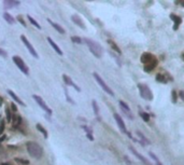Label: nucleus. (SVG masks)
<instances>
[{
	"mask_svg": "<svg viewBox=\"0 0 184 165\" xmlns=\"http://www.w3.org/2000/svg\"><path fill=\"white\" fill-rule=\"evenodd\" d=\"M26 147H27V151L28 153L35 158V159H40L42 154H43V149L41 147L40 145L38 143H35V141H28L26 143Z\"/></svg>",
	"mask_w": 184,
	"mask_h": 165,
	"instance_id": "obj_1",
	"label": "nucleus"
},
{
	"mask_svg": "<svg viewBox=\"0 0 184 165\" xmlns=\"http://www.w3.org/2000/svg\"><path fill=\"white\" fill-rule=\"evenodd\" d=\"M85 41V43L87 44V46L90 48V52L94 54L96 57H101V55H102V48H101V45L97 43L96 41L92 40L90 38H85L84 39Z\"/></svg>",
	"mask_w": 184,
	"mask_h": 165,
	"instance_id": "obj_2",
	"label": "nucleus"
},
{
	"mask_svg": "<svg viewBox=\"0 0 184 165\" xmlns=\"http://www.w3.org/2000/svg\"><path fill=\"white\" fill-rule=\"evenodd\" d=\"M138 89H139V91H140L141 97H143L144 99H147V100H152V98H153L152 92H151V90L149 89L147 85L138 84Z\"/></svg>",
	"mask_w": 184,
	"mask_h": 165,
	"instance_id": "obj_3",
	"label": "nucleus"
},
{
	"mask_svg": "<svg viewBox=\"0 0 184 165\" xmlns=\"http://www.w3.org/2000/svg\"><path fill=\"white\" fill-rule=\"evenodd\" d=\"M93 76H94V78L96 79V81L98 82V84L101 86V89H102L104 92H107V93H108L109 95H111V96H113V95H114V93H113L112 90L110 89L108 85L106 84V82H104V81H103L102 79L100 78V76H99L97 72H94V73H93Z\"/></svg>",
	"mask_w": 184,
	"mask_h": 165,
	"instance_id": "obj_4",
	"label": "nucleus"
},
{
	"mask_svg": "<svg viewBox=\"0 0 184 165\" xmlns=\"http://www.w3.org/2000/svg\"><path fill=\"white\" fill-rule=\"evenodd\" d=\"M13 62L15 63V65L17 66V68H19V70L22 72H24L25 75H29V71H28L27 66L25 65V63L23 62V59L19 56H13Z\"/></svg>",
	"mask_w": 184,
	"mask_h": 165,
	"instance_id": "obj_5",
	"label": "nucleus"
},
{
	"mask_svg": "<svg viewBox=\"0 0 184 165\" xmlns=\"http://www.w3.org/2000/svg\"><path fill=\"white\" fill-rule=\"evenodd\" d=\"M21 39H22V41L24 42V44L26 45V48L28 49V51L30 52V54H31L32 56H35L36 58L39 57V55H38V53H37L36 51H35V49H33V46H32V45L30 44V42L28 41L27 38H26L25 36H21Z\"/></svg>",
	"mask_w": 184,
	"mask_h": 165,
	"instance_id": "obj_6",
	"label": "nucleus"
},
{
	"mask_svg": "<svg viewBox=\"0 0 184 165\" xmlns=\"http://www.w3.org/2000/svg\"><path fill=\"white\" fill-rule=\"evenodd\" d=\"M32 98H33V99L36 100L37 104H38V105H39V106H40V107L42 108V109H43L44 111H46L48 113H49V114H52V110H51V109H50V108L48 107L46 105H45L44 100H43L42 98L39 97V96H37V95H32Z\"/></svg>",
	"mask_w": 184,
	"mask_h": 165,
	"instance_id": "obj_7",
	"label": "nucleus"
},
{
	"mask_svg": "<svg viewBox=\"0 0 184 165\" xmlns=\"http://www.w3.org/2000/svg\"><path fill=\"white\" fill-rule=\"evenodd\" d=\"M156 58L155 56L151 53H143L141 55V63H143L144 65H149V64H151L152 62H154Z\"/></svg>",
	"mask_w": 184,
	"mask_h": 165,
	"instance_id": "obj_8",
	"label": "nucleus"
},
{
	"mask_svg": "<svg viewBox=\"0 0 184 165\" xmlns=\"http://www.w3.org/2000/svg\"><path fill=\"white\" fill-rule=\"evenodd\" d=\"M114 119L116 121L117 125H118V127L121 129L123 133H126V126H125V123H124V121L123 119L121 118L120 114H117V113H114Z\"/></svg>",
	"mask_w": 184,
	"mask_h": 165,
	"instance_id": "obj_9",
	"label": "nucleus"
},
{
	"mask_svg": "<svg viewBox=\"0 0 184 165\" xmlns=\"http://www.w3.org/2000/svg\"><path fill=\"white\" fill-rule=\"evenodd\" d=\"M120 107H121V109L123 110V112H124V113H125L126 116L128 117L129 119H134V116L131 114V112H130V108L127 106V104H125L124 102L120 100Z\"/></svg>",
	"mask_w": 184,
	"mask_h": 165,
	"instance_id": "obj_10",
	"label": "nucleus"
},
{
	"mask_svg": "<svg viewBox=\"0 0 184 165\" xmlns=\"http://www.w3.org/2000/svg\"><path fill=\"white\" fill-rule=\"evenodd\" d=\"M63 78H64V81H65V83H66V84L71 85L72 88H74V89H76L78 92H81V89H80L78 85H76V83H74V82H73V81H72L71 79H70V78L67 76V75H64Z\"/></svg>",
	"mask_w": 184,
	"mask_h": 165,
	"instance_id": "obj_11",
	"label": "nucleus"
},
{
	"mask_svg": "<svg viewBox=\"0 0 184 165\" xmlns=\"http://www.w3.org/2000/svg\"><path fill=\"white\" fill-rule=\"evenodd\" d=\"M171 20L175 22V26H173V30H177L178 28H179V26L181 25V23H182V18H180V16H178V15H175V14H171L170 15Z\"/></svg>",
	"mask_w": 184,
	"mask_h": 165,
	"instance_id": "obj_12",
	"label": "nucleus"
},
{
	"mask_svg": "<svg viewBox=\"0 0 184 165\" xmlns=\"http://www.w3.org/2000/svg\"><path fill=\"white\" fill-rule=\"evenodd\" d=\"M71 20H72V22L73 23H76V25L79 27H81L82 29H85V26H84V23H83V21L81 20V18L79 16V15H73L71 18Z\"/></svg>",
	"mask_w": 184,
	"mask_h": 165,
	"instance_id": "obj_13",
	"label": "nucleus"
},
{
	"mask_svg": "<svg viewBox=\"0 0 184 165\" xmlns=\"http://www.w3.org/2000/svg\"><path fill=\"white\" fill-rule=\"evenodd\" d=\"M19 3H21L19 1H13V0H7V1H3V5H5V8H7V9L17 7Z\"/></svg>",
	"mask_w": 184,
	"mask_h": 165,
	"instance_id": "obj_14",
	"label": "nucleus"
},
{
	"mask_svg": "<svg viewBox=\"0 0 184 165\" xmlns=\"http://www.w3.org/2000/svg\"><path fill=\"white\" fill-rule=\"evenodd\" d=\"M129 150L131 152H132V153H134V154H135V156H137V158H138V159H139L140 161H142V162H143V163H145V164H149V162L148 161H147V159H145V158H143V156H141V154H140L139 152L137 151V150H136L135 148H132V147H129Z\"/></svg>",
	"mask_w": 184,
	"mask_h": 165,
	"instance_id": "obj_15",
	"label": "nucleus"
},
{
	"mask_svg": "<svg viewBox=\"0 0 184 165\" xmlns=\"http://www.w3.org/2000/svg\"><path fill=\"white\" fill-rule=\"evenodd\" d=\"M48 41H49V42H50V44L52 45V48H53V49H54L55 51H56V53L59 54V55H63V52H62V50L59 49V48H58V45L56 44V43H55L54 41L52 40V38H50V37H49V38H48Z\"/></svg>",
	"mask_w": 184,
	"mask_h": 165,
	"instance_id": "obj_16",
	"label": "nucleus"
},
{
	"mask_svg": "<svg viewBox=\"0 0 184 165\" xmlns=\"http://www.w3.org/2000/svg\"><path fill=\"white\" fill-rule=\"evenodd\" d=\"M156 66H157V59H155V61L152 62L151 64H149V65H145V66H144V71H147V72L152 71L153 69L156 67Z\"/></svg>",
	"mask_w": 184,
	"mask_h": 165,
	"instance_id": "obj_17",
	"label": "nucleus"
},
{
	"mask_svg": "<svg viewBox=\"0 0 184 165\" xmlns=\"http://www.w3.org/2000/svg\"><path fill=\"white\" fill-rule=\"evenodd\" d=\"M48 22H49L50 24L52 25V26L54 27L55 29L58 31V32H60V34H65V32H66V31H65V29H64V28L60 26V25H58V24H56V23H54V22H52L51 20H48Z\"/></svg>",
	"mask_w": 184,
	"mask_h": 165,
	"instance_id": "obj_18",
	"label": "nucleus"
},
{
	"mask_svg": "<svg viewBox=\"0 0 184 165\" xmlns=\"http://www.w3.org/2000/svg\"><path fill=\"white\" fill-rule=\"evenodd\" d=\"M8 93L10 94V96H11V97L13 98V99H14V100H15V102H16V103L19 104L21 106H25V104H24V103H23V102H22V99H21V98H18L17 96H16V95L14 94L13 91H11V90H9V91H8Z\"/></svg>",
	"mask_w": 184,
	"mask_h": 165,
	"instance_id": "obj_19",
	"label": "nucleus"
},
{
	"mask_svg": "<svg viewBox=\"0 0 184 165\" xmlns=\"http://www.w3.org/2000/svg\"><path fill=\"white\" fill-rule=\"evenodd\" d=\"M3 18H5V20L8 23H9V24H14V22H15V21H14V18H12V16H11L9 13H5V14H3Z\"/></svg>",
	"mask_w": 184,
	"mask_h": 165,
	"instance_id": "obj_20",
	"label": "nucleus"
},
{
	"mask_svg": "<svg viewBox=\"0 0 184 165\" xmlns=\"http://www.w3.org/2000/svg\"><path fill=\"white\" fill-rule=\"evenodd\" d=\"M108 42H109V44L112 46V49L114 50L115 52H117L118 54H121V50H120V48H118V46H117V45L115 44V43H114L112 40H108Z\"/></svg>",
	"mask_w": 184,
	"mask_h": 165,
	"instance_id": "obj_21",
	"label": "nucleus"
},
{
	"mask_svg": "<svg viewBox=\"0 0 184 165\" xmlns=\"http://www.w3.org/2000/svg\"><path fill=\"white\" fill-rule=\"evenodd\" d=\"M27 18H28V20H29V22L31 23L32 25H35V26H36L38 29H41V26L39 25V23L37 22V21H35V20H33V18H32L30 15H27Z\"/></svg>",
	"mask_w": 184,
	"mask_h": 165,
	"instance_id": "obj_22",
	"label": "nucleus"
},
{
	"mask_svg": "<svg viewBox=\"0 0 184 165\" xmlns=\"http://www.w3.org/2000/svg\"><path fill=\"white\" fill-rule=\"evenodd\" d=\"M37 129H39V131H40L41 133H42V134L44 135V137H45V138H48V132L45 131V129H44V127H43V126H42V125H41V124H37Z\"/></svg>",
	"mask_w": 184,
	"mask_h": 165,
	"instance_id": "obj_23",
	"label": "nucleus"
},
{
	"mask_svg": "<svg viewBox=\"0 0 184 165\" xmlns=\"http://www.w3.org/2000/svg\"><path fill=\"white\" fill-rule=\"evenodd\" d=\"M92 105H93V109H94L95 114L98 117L99 116V108H98V105H97V103H96V100H93Z\"/></svg>",
	"mask_w": 184,
	"mask_h": 165,
	"instance_id": "obj_24",
	"label": "nucleus"
},
{
	"mask_svg": "<svg viewBox=\"0 0 184 165\" xmlns=\"http://www.w3.org/2000/svg\"><path fill=\"white\" fill-rule=\"evenodd\" d=\"M71 41L72 42H74V43H78V44L82 43V39L80 38V37H76V36L71 37Z\"/></svg>",
	"mask_w": 184,
	"mask_h": 165,
	"instance_id": "obj_25",
	"label": "nucleus"
},
{
	"mask_svg": "<svg viewBox=\"0 0 184 165\" xmlns=\"http://www.w3.org/2000/svg\"><path fill=\"white\" fill-rule=\"evenodd\" d=\"M137 135H138V136H139L140 138L142 139V140H143V143H150V141H149L148 139L145 138V137H144V135L142 134V133H141V132H139V131H138V132H137Z\"/></svg>",
	"mask_w": 184,
	"mask_h": 165,
	"instance_id": "obj_26",
	"label": "nucleus"
},
{
	"mask_svg": "<svg viewBox=\"0 0 184 165\" xmlns=\"http://www.w3.org/2000/svg\"><path fill=\"white\" fill-rule=\"evenodd\" d=\"M5 114H7V120H8V122H11V121H12V116H11V110H10L9 108L5 109Z\"/></svg>",
	"mask_w": 184,
	"mask_h": 165,
	"instance_id": "obj_27",
	"label": "nucleus"
},
{
	"mask_svg": "<svg viewBox=\"0 0 184 165\" xmlns=\"http://www.w3.org/2000/svg\"><path fill=\"white\" fill-rule=\"evenodd\" d=\"M140 116L143 118V120L145 121V122H148V121L150 120V114L145 113V112H140Z\"/></svg>",
	"mask_w": 184,
	"mask_h": 165,
	"instance_id": "obj_28",
	"label": "nucleus"
},
{
	"mask_svg": "<svg viewBox=\"0 0 184 165\" xmlns=\"http://www.w3.org/2000/svg\"><path fill=\"white\" fill-rule=\"evenodd\" d=\"M156 80L157 81H161V82H167V80L165 79V78H164V76H163V75H159V73H158V75L156 76Z\"/></svg>",
	"mask_w": 184,
	"mask_h": 165,
	"instance_id": "obj_29",
	"label": "nucleus"
},
{
	"mask_svg": "<svg viewBox=\"0 0 184 165\" xmlns=\"http://www.w3.org/2000/svg\"><path fill=\"white\" fill-rule=\"evenodd\" d=\"M5 131V121H0V135Z\"/></svg>",
	"mask_w": 184,
	"mask_h": 165,
	"instance_id": "obj_30",
	"label": "nucleus"
},
{
	"mask_svg": "<svg viewBox=\"0 0 184 165\" xmlns=\"http://www.w3.org/2000/svg\"><path fill=\"white\" fill-rule=\"evenodd\" d=\"M15 161H16V162H21L22 164H26V165L29 164V161L28 160H23V159H17V158H16Z\"/></svg>",
	"mask_w": 184,
	"mask_h": 165,
	"instance_id": "obj_31",
	"label": "nucleus"
},
{
	"mask_svg": "<svg viewBox=\"0 0 184 165\" xmlns=\"http://www.w3.org/2000/svg\"><path fill=\"white\" fill-rule=\"evenodd\" d=\"M65 94H66V97H67V100H68V102H70V103H71V104H74V102H73V100H72L71 98H70V97H69V96H68L67 89H65Z\"/></svg>",
	"mask_w": 184,
	"mask_h": 165,
	"instance_id": "obj_32",
	"label": "nucleus"
},
{
	"mask_svg": "<svg viewBox=\"0 0 184 165\" xmlns=\"http://www.w3.org/2000/svg\"><path fill=\"white\" fill-rule=\"evenodd\" d=\"M172 102L177 103V93H175V91H172Z\"/></svg>",
	"mask_w": 184,
	"mask_h": 165,
	"instance_id": "obj_33",
	"label": "nucleus"
},
{
	"mask_svg": "<svg viewBox=\"0 0 184 165\" xmlns=\"http://www.w3.org/2000/svg\"><path fill=\"white\" fill-rule=\"evenodd\" d=\"M0 55L3 56V57H7V52H5L2 49H0Z\"/></svg>",
	"mask_w": 184,
	"mask_h": 165,
	"instance_id": "obj_34",
	"label": "nucleus"
},
{
	"mask_svg": "<svg viewBox=\"0 0 184 165\" xmlns=\"http://www.w3.org/2000/svg\"><path fill=\"white\" fill-rule=\"evenodd\" d=\"M180 97H181V99L184 102V91H180Z\"/></svg>",
	"mask_w": 184,
	"mask_h": 165,
	"instance_id": "obj_35",
	"label": "nucleus"
},
{
	"mask_svg": "<svg viewBox=\"0 0 184 165\" xmlns=\"http://www.w3.org/2000/svg\"><path fill=\"white\" fill-rule=\"evenodd\" d=\"M11 108L13 109V111H17V109H16V106H15L14 104H12V105H11Z\"/></svg>",
	"mask_w": 184,
	"mask_h": 165,
	"instance_id": "obj_36",
	"label": "nucleus"
},
{
	"mask_svg": "<svg viewBox=\"0 0 184 165\" xmlns=\"http://www.w3.org/2000/svg\"><path fill=\"white\" fill-rule=\"evenodd\" d=\"M87 137H88L90 140H93V139H94V138H93V136H92V134H87Z\"/></svg>",
	"mask_w": 184,
	"mask_h": 165,
	"instance_id": "obj_37",
	"label": "nucleus"
},
{
	"mask_svg": "<svg viewBox=\"0 0 184 165\" xmlns=\"http://www.w3.org/2000/svg\"><path fill=\"white\" fill-rule=\"evenodd\" d=\"M5 136H2V138H0V143H1L2 140H5Z\"/></svg>",
	"mask_w": 184,
	"mask_h": 165,
	"instance_id": "obj_38",
	"label": "nucleus"
},
{
	"mask_svg": "<svg viewBox=\"0 0 184 165\" xmlns=\"http://www.w3.org/2000/svg\"><path fill=\"white\" fill-rule=\"evenodd\" d=\"M156 165H163V164L159 162V161H156Z\"/></svg>",
	"mask_w": 184,
	"mask_h": 165,
	"instance_id": "obj_39",
	"label": "nucleus"
},
{
	"mask_svg": "<svg viewBox=\"0 0 184 165\" xmlns=\"http://www.w3.org/2000/svg\"><path fill=\"white\" fill-rule=\"evenodd\" d=\"M182 58H183V61H184V54H183V55H182Z\"/></svg>",
	"mask_w": 184,
	"mask_h": 165,
	"instance_id": "obj_40",
	"label": "nucleus"
}]
</instances>
